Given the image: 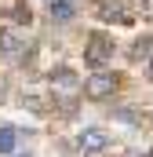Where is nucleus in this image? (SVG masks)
I'll use <instances>...</instances> for the list:
<instances>
[{"label": "nucleus", "instance_id": "1", "mask_svg": "<svg viewBox=\"0 0 153 157\" xmlns=\"http://www.w3.org/2000/svg\"><path fill=\"white\" fill-rule=\"evenodd\" d=\"M110 59H113V40L106 37V33H91L88 44H84V62L95 66V70H102Z\"/></svg>", "mask_w": 153, "mask_h": 157}, {"label": "nucleus", "instance_id": "2", "mask_svg": "<svg viewBox=\"0 0 153 157\" xmlns=\"http://www.w3.org/2000/svg\"><path fill=\"white\" fill-rule=\"evenodd\" d=\"M113 91H117V77H113V73H102V70H99V73H91V77L84 80V95L95 99V102L110 99Z\"/></svg>", "mask_w": 153, "mask_h": 157}, {"label": "nucleus", "instance_id": "3", "mask_svg": "<svg viewBox=\"0 0 153 157\" xmlns=\"http://www.w3.org/2000/svg\"><path fill=\"white\" fill-rule=\"evenodd\" d=\"M110 146V135L102 132V128H84L80 135H76V150L80 154H99V150H106Z\"/></svg>", "mask_w": 153, "mask_h": 157}, {"label": "nucleus", "instance_id": "4", "mask_svg": "<svg viewBox=\"0 0 153 157\" xmlns=\"http://www.w3.org/2000/svg\"><path fill=\"white\" fill-rule=\"evenodd\" d=\"M95 11H99L102 22H128L131 18V11H128L124 0H95Z\"/></svg>", "mask_w": 153, "mask_h": 157}, {"label": "nucleus", "instance_id": "5", "mask_svg": "<svg viewBox=\"0 0 153 157\" xmlns=\"http://www.w3.org/2000/svg\"><path fill=\"white\" fill-rule=\"evenodd\" d=\"M22 51L29 55V44H22L15 33H4V55H7V59H22Z\"/></svg>", "mask_w": 153, "mask_h": 157}, {"label": "nucleus", "instance_id": "6", "mask_svg": "<svg viewBox=\"0 0 153 157\" xmlns=\"http://www.w3.org/2000/svg\"><path fill=\"white\" fill-rule=\"evenodd\" d=\"M51 15H55L58 22H69V18H73V4H66V0H58V4H51Z\"/></svg>", "mask_w": 153, "mask_h": 157}, {"label": "nucleus", "instance_id": "7", "mask_svg": "<svg viewBox=\"0 0 153 157\" xmlns=\"http://www.w3.org/2000/svg\"><path fill=\"white\" fill-rule=\"evenodd\" d=\"M153 55V37L139 40V48H131V59H150Z\"/></svg>", "mask_w": 153, "mask_h": 157}, {"label": "nucleus", "instance_id": "8", "mask_svg": "<svg viewBox=\"0 0 153 157\" xmlns=\"http://www.w3.org/2000/svg\"><path fill=\"white\" fill-rule=\"evenodd\" d=\"M11 150H15V132L0 128V154H11Z\"/></svg>", "mask_w": 153, "mask_h": 157}, {"label": "nucleus", "instance_id": "9", "mask_svg": "<svg viewBox=\"0 0 153 157\" xmlns=\"http://www.w3.org/2000/svg\"><path fill=\"white\" fill-rule=\"evenodd\" d=\"M150 77H153V62H150Z\"/></svg>", "mask_w": 153, "mask_h": 157}, {"label": "nucleus", "instance_id": "10", "mask_svg": "<svg viewBox=\"0 0 153 157\" xmlns=\"http://www.w3.org/2000/svg\"><path fill=\"white\" fill-rule=\"evenodd\" d=\"M146 157H153V150H150V154H146Z\"/></svg>", "mask_w": 153, "mask_h": 157}]
</instances>
